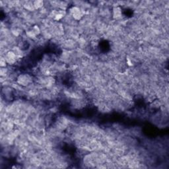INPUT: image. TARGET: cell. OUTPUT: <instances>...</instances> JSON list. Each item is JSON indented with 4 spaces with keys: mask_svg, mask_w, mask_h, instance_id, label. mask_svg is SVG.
<instances>
[{
    "mask_svg": "<svg viewBox=\"0 0 169 169\" xmlns=\"http://www.w3.org/2000/svg\"><path fill=\"white\" fill-rule=\"evenodd\" d=\"M17 55L13 51H10L8 52L7 53L5 54V58L6 60L7 63H9V64L12 65L14 64L15 63L16 60H17Z\"/></svg>",
    "mask_w": 169,
    "mask_h": 169,
    "instance_id": "3957f363",
    "label": "cell"
},
{
    "mask_svg": "<svg viewBox=\"0 0 169 169\" xmlns=\"http://www.w3.org/2000/svg\"><path fill=\"white\" fill-rule=\"evenodd\" d=\"M71 15L72 16L74 19L79 20H81V18L83 17V12L81 10V8L78 7H73L70 10Z\"/></svg>",
    "mask_w": 169,
    "mask_h": 169,
    "instance_id": "7a4b0ae2",
    "label": "cell"
},
{
    "mask_svg": "<svg viewBox=\"0 0 169 169\" xmlns=\"http://www.w3.org/2000/svg\"><path fill=\"white\" fill-rule=\"evenodd\" d=\"M113 17L115 19H119L122 17V10L120 7L116 6L113 8Z\"/></svg>",
    "mask_w": 169,
    "mask_h": 169,
    "instance_id": "277c9868",
    "label": "cell"
},
{
    "mask_svg": "<svg viewBox=\"0 0 169 169\" xmlns=\"http://www.w3.org/2000/svg\"><path fill=\"white\" fill-rule=\"evenodd\" d=\"M33 6L35 10H38L44 5V1H41V0H36V1L33 2Z\"/></svg>",
    "mask_w": 169,
    "mask_h": 169,
    "instance_id": "5b68a950",
    "label": "cell"
},
{
    "mask_svg": "<svg viewBox=\"0 0 169 169\" xmlns=\"http://www.w3.org/2000/svg\"><path fill=\"white\" fill-rule=\"evenodd\" d=\"M17 82L19 85L26 87L32 82V77L30 75L27 74H20L17 77Z\"/></svg>",
    "mask_w": 169,
    "mask_h": 169,
    "instance_id": "6da1fadb",
    "label": "cell"
},
{
    "mask_svg": "<svg viewBox=\"0 0 169 169\" xmlns=\"http://www.w3.org/2000/svg\"><path fill=\"white\" fill-rule=\"evenodd\" d=\"M31 30L33 31V33H35L36 35H38L40 33V29L38 27V26L33 27V29H32Z\"/></svg>",
    "mask_w": 169,
    "mask_h": 169,
    "instance_id": "8992f818",
    "label": "cell"
},
{
    "mask_svg": "<svg viewBox=\"0 0 169 169\" xmlns=\"http://www.w3.org/2000/svg\"><path fill=\"white\" fill-rule=\"evenodd\" d=\"M6 63H7V62H6L5 59L3 58H2L1 59V67H4V66H5Z\"/></svg>",
    "mask_w": 169,
    "mask_h": 169,
    "instance_id": "52a82bcc",
    "label": "cell"
}]
</instances>
